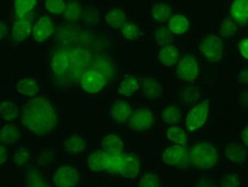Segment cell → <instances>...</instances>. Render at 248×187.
Returning a JSON list of instances; mask_svg holds the SVG:
<instances>
[{
  "instance_id": "1",
  "label": "cell",
  "mask_w": 248,
  "mask_h": 187,
  "mask_svg": "<svg viewBox=\"0 0 248 187\" xmlns=\"http://www.w3.org/2000/svg\"><path fill=\"white\" fill-rule=\"evenodd\" d=\"M88 167L94 172L109 171L111 173L122 175L126 178H135L140 172L138 160L128 154H109L96 151L88 156Z\"/></svg>"
},
{
  "instance_id": "2",
  "label": "cell",
  "mask_w": 248,
  "mask_h": 187,
  "mask_svg": "<svg viewBox=\"0 0 248 187\" xmlns=\"http://www.w3.org/2000/svg\"><path fill=\"white\" fill-rule=\"evenodd\" d=\"M56 114L48 100L39 98L23 107L22 123L36 135H47L56 125Z\"/></svg>"
},
{
  "instance_id": "3",
  "label": "cell",
  "mask_w": 248,
  "mask_h": 187,
  "mask_svg": "<svg viewBox=\"0 0 248 187\" xmlns=\"http://www.w3.org/2000/svg\"><path fill=\"white\" fill-rule=\"evenodd\" d=\"M190 161L192 166L200 169H209L217 163V152L214 146L207 142L197 144L190 152Z\"/></svg>"
},
{
  "instance_id": "4",
  "label": "cell",
  "mask_w": 248,
  "mask_h": 187,
  "mask_svg": "<svg viewBox=\"0 0 248 187\" xmlns=\"http://www.w3.org/2000/svg\"><path fill=\"white\" fill-rule=\"evenodd\" d=\"M209 112V103L207 101L200 102L198 106L191 109V112L187 114L186 126L187 131H195V130L202 128L205 124L207 115Z\"/></svg>"
},
{
  "instance_id": "5",
  "label": "cell",
  "mask_w": 248,
  "mask_h": 187,
  "mask_svg": "<svg viewBox=\"0 0 248 187\" xmlns=\"http://www.w3.org/2000/svg\"><path fill=\"white\" fill-rule=\"evenodd\" d=\"M78 171L75 168L64 166L59 168L54 175V182L57 187H75L79 183Z\"/></svg>"
},
{
  "instance_id": "6",
  "label": "cell",
  "mask_w": 248,
  "mask_h": 187,
  "mask_svg": "<svg viewBox=\"0 0 248 187\" xmlns=\"http://www.w3.org/2000/svg\"><path fill=\"white\" fill-rule=\"evenodd\" d=\"M200 51L209 61H217L222 58V42L216 36H207L200 44Z\"/></svg>"
},
{
  "instance_id": "7",
  "label": "cell",
  "mask_w": 248,
  "mask_h": 187,
  "mask_svg": "<svg viewBox=\"0 0 248 187\" xmlns=\"http://www.w3.org/2000/svg\"><path fill=\"white\" fill-rule=\"evenodd\" d=\"M177 76L186 82H192L198 75V65L195 58L190 55L183 56L176 68Z\"/></svg>"
},
{
  "instance_id": "8",
  "label": "cell",
  "mask_w": 248,
  "mask_h": 187,
  "mask_svg": "<svg viewBox=\"0 0 248 187\" xmlns=\"http://www.w3.org/2000/svg\"><path fill=\"white\" fill-rule=\"evenodd\" d=\"M104 85V78L95 70L86 71L81 77V86L88 93H97Z\"/></svg>"
},
{
  "instance_id": "9",
  "label": "cell",
  "mask_w": 248,
  "mask_h": 187,
  "mask_svg": "<svg viewBox=\"0 0 248 187\" xmlns=\"http://www.w3.org/2000/svg\"><path fill=\"white\" fill-rule=\"evenodd\" d=\"M154 124L155 115L148 109H138L130 116V128L134 130H145Z\"/></svg>"
},
{
  "instance_id": "10",
  "label": "cell",
  "mask_w": 248,
  "mask_h": 187,
  "mask_svg": "<svg viewBox=\"0 0 248 187\" xmlns=\"http://www.w3.org/2000/svg\"><path fill=\"white\" fill-rule=\"evenodd\" d=\"M70 66H71V58L68 55V53L60 51L53 55L52 61H50V67L54 74L62 76L68 72Z\"/></svg>"
},
{
  "instance_id": "11",
  "label": "cell",
  "mask_w": 248,
  "mask_h": 187,
  "mask_svg": "<svg viewBox=\"0 0 248 187\" xmlns=\"http://www.w3.org/2000/svg\"><path fill=\"white\" fill-rule=\"evenodd\" d=\"M54 31L53 22L48 17H40L33 28V37L38 43H43Z\"/></svg>"
},
{
  "instance_id": "12",
  "label": "cell",
  "mask_w": 248,
  "mask_h": 187,
  "mask_svg": "<svg viewBox=\"0 0 248 187\" xmlns=\"http://www.w3.org/2000/svg\"><path fill=\"white\" fill-rule=\"evenodd\" d=\"M186 148L182 146H170L164 152V162L168 166H177V164L182 163L186 158Z\"/></svg>"
},
{
  "instance_id": "13",
  "label": "cell",
  "mask_w": 248,
  "mask_h": 187,
  "mask_svg": "<svg viewBox=\"0 0 248 187\" xmlns=\"http://www.w3.org/2000/svg\"><path fill=\"white\" fill-rule=\"evenodd\" d=\"M101 145L106 153L114 154V155L123 154L124 141L118 137V136H114V135L107 136V137L102 139Z\"/></svg>"
},
{
  "instance_id": "14",
  "label": "cell",
  "mask_w": 248,
  "mask_h": 187,
  "mask_svg": "<svg viewBox=\"0 0 248 187\" xmlns=\"http://www.w3.org/2000/svg\"><path fill=\"white\" fill-rule=\"evenodd\" d=\"M230 14L234 21H248V0H237V1L232 2Z\"/></svg>"
},
{
  "instance_id": "15",
  "label": "cell",
  "mask_w": 248,
  "mask_h": 187,
  "mask_svg": "<svg viewBox=\"0 0 248 187\" xmlns=\"http://www.w3.org/2000/svg\"><path fill=\"white\" fill-rule=\"evenodd\" d=\"M179 50L173 45H165L159 52V60L165 66H173L179 60Z\"/></svg>"
},
{
  "instance_id": "16",
  "label": "cell",
  "mask_w": 248,
  "mask_h": 187,
  "mask_svg": "<svg viewBox=\"0 0 248 187\" xmlns=\"http://www.w3.org/2000/svg\"><path fill=\"white\" fill-rule=\"evenodd\" d=\"M190 22L186 17L183 15H174L170 18L168 21V29L170 30V33L181 34H184L189 29Z\"/></svg>"
},
{
  "instance_id": "17",
  "label": "cell",
  "mask_w": 248,
  "mask_h": 187,
  "mask_svg": "<svg viewBox=\"0 0 248 187\" xmlns=\"http://www.w3.org/2000/svg\"><path fill=\"white\" fill-rule=\"evenodd\" d=\"M85 141L79 136H71L64 144V152L69 155H78L85 151Z\"/></svg>"
},
{
  "instance_id": "18",
  "label": "cell",
  "mask_w": 248,
  "mask_h": 187,
  "mask_svg": "<svg viewBox=\"0 0 248 187\" xmlns=\"http://www.w3.org/2000/svg\"><path fill=\"white\" fill-rule=\"evenodd\" d=\"M130 106L125 101H117L113 103L112 108H111V115H112L113 119L118 122H124L130 116Z\"/></svg>"
},
{
  "instance_id": "19",
  "label": "cell",
  "mask_w": 248,
  "mask_h": 187,
  "mask_svg": "<svg viewBox=\"0 0 248 187\" xmlns=\"http://www.w3.org/2000/svg\"><path fill=\"white\" fill-rule=\"evenodd\" d=\"M107 23L110 25V27L116 28H124L126 25V14L124 13L122 9L119 8H113L107 14Z\"/></svg>"
},
{
  "instance_id": "20",
  "label": "cell",
  "mask_w": 248,
  "mask_h": 187,
  "mask_svg": "<svg viewBox=\"0 0 248 187\" xmlns=\"http://www.w3.org/2000/svg\"><path fill=\"white\" fill-rule=\"evenodd\" d=\"M225 154L229 160L233 163H240L246 158V151L243 146L238 144H230L225 148Z\"/></svg>"
},
{
  "instance_id": "21",
  "label": "cell",
  "mask_w": 248,
  "mask_h": 187,
  "mask_svg": "<svg viewBox=\"0 0 248 187\" xmlns=\"http://www.w3.org/2000/svg\"><path fill=\"white\" fill-rule=\"evenodd\" d=\"M30 34L31 24L28 21H18L12 28V36L17 42L25 39Z\"/></svg>"
},
{
  "instance_id": "22",
  "label": "cell",
  "mask_w": 248,
  "mask_h": 187,
  "mask_svg": "<svg viewBox=\"0 0 248 187\" xmlns=\"http://www.w3.org/2000/svg\"><path fill=\"white\" fill-rule=\"evenodd\" d=\"M16 88L21 94H23V96H27V97L36 96L38 93V90H39L38 84L30 78H23L21 79V81H18Z\"/></svg>"
},
{
  "instance_id": "23",
  "label": "cell",
  "mask_w": 248,
  "mask_h": 187,
  "mask_svg": "<svg viewBox=\"0 0 248 187\" xmlns=\"http://www.w3.org/2000/svg\"><path fill=\"white\" fill-rule=\"evenodd\" d=\"M152 17L155 21L158 22H164L170 18L171 14V8L165 2H158L155 4L151 9Z\"/></svg>"
},
{
  "instance_id": "24",
  "label": "cell",
  "mask_w": 248,
  "mask_h": 187,
  "mask_svg": "<svg viewBox=\"0 0 248 187\" xmlns=\"http://www.w3.org/2000/svg\"><path fill=\"white\" fill-rule=\"evenodd\" d=\"M21 137V133L16 128L6 125L1 130V142L4 144H15Z\"/></svg>"
},
{
  "instance_id": "25",
  "label": "cell",
  "mask_w": 248,
  "mask_h": 187,
  "mask_svg": "<svg viewBox=\"0 0 248 187\" xmlns=\"http://www.w3.org/2000/svg\"><path fill=\"white\" fill-rule=\"evenodd\" d=\"M167 138L170 139L171 142H174V144L179 146L186 144L187 141L186 133L181 128H177V126H171V128L167 130Z\"/></svg>"
},
{
  "instance_id": "26",
  "label": "cell",
  "mask_w": 248,
  "mask_h": 187,
  "mask_svg": "<svg viewBox=\"0 0 248 187\" xmlns=\"http://www.w3.org/2000/svg\"><path fill=\"white\" fill-rule=\"evenodd\" d=\"M144 92L145 96L149 99H157V98L163 93V87L155 79H147L144 83Z\"/></svg>"
},
{
  "instance_id": "27",
  "label": "cell",
  "mask_w": 248,
  "mask_h": 187,
  "mask_svg": "<svg viewBox=\"0 0 248 187\" xmlns=\"http://www.w3.org/2000/svg\"><path fill=\"white\" fill-rule=\"evenodd\" d=\"M0 112H1V117L5 121H14L18 115L17 106L14 102H9V101H4L1 103Z\"/></svg>"
},
{
  "instance_id": "28",
  "label": "cell",
  "mask_w": 248,
  "mask_h": 187,
  "mask_svg": "<svg viewBox=\"0 0 248 187\" xmlns=\"http://www.w3.org/2000/svg\"><path fill=\"white\" fill-rule=\"evenodd\" d=\"M37 4L36 0H16L14 2V9L17 17H23L28 12L36 7Z\"/></svg>"
},
{
  "instance_id": "29",
  "label": "cell",
  "mask_w": 248,
  "mask_h": 187,
  "mask_svg": "<svg viewBox=\"0 0 248 187\" xmlns=\"http://www.w3.org/2000/svg\"><path fill=\"white\" fill-rule=\"evenodd\" d=\"M138 88H139L138 82H136V79L133 77L125 78L119 85V92L123 94V96H126V97L132 96L134 92H136Z\"/></svg>"
},
{
  "instance_id": "30",
  "label": "cell",
  "mask_w": 248,
  "mask_h": 187,
  "mask_svg": "<svg viewBox=\"0 0 248 187\" xmlns=\"http://www.w3.org/2000/svg\"><path fill=\"white\" fill-rule=\"evenodd\" d=\"M181 110L176 106H170L163 112V119L167 124H175L180 121Z\"/></svg>"
},
{
  "instance_id": "31",
  "label": "cell",
  "mask_w": 248,
  "mask_h": 187,
  "mask_svg": "<svg viewBox=\"0 0 248 187\" xmlns=\"http://www.w3.org/2000/svg\"><path fill=\"white\" fill-rule=\"evenodd\" d=\"M237 31V25L231 18H224L221 25V34L223 37H232Z\"/></svg>"
},
{
  "instance_id": "32",
  "label": "cell",
  "mask_w": 248,
  "mask_h": 187,
  "mask_svg": "<svg viewBox=\"0 0 248 187\" xmlns=\"http://www.w3.org/2000/svg\"><path fill=\"white\" fill-rule=\"evenodd\" d=\"M29 160H30V153H29L28 150L25 148H21L15 152L14 154V163L18 167H24L29 163Z\"/></svg>"
},
{
  "instance_id": "33",
  "label": "cell",
  "mask_w": 248,
  "mask_h": 187,
  "mask_svg": "<svg viewBox=\"0 0 248 187\" xmlns=\"http://www.w3.org/2000/svg\"><path fill=\"white\" fill-rule=\"evenodd\" d=\"M240 177L237 173H228L221 180V187H239Z\"/></svg>"
},
{
  "instance_id": "34",
  "label": "cell",
  "mask_w": 248,
  "mask_h": 187,
  "mask_svg": "<svg viewBox=\"0 0 248 187\" xmlns=\"http://www.w3.org/2000/svg\"><path fill=\"white\" fill-rule=\"evenodd\" d=\"M29 187H48L44 177L38 172H31L28 176Z\"/></svg>"
},
{
  "instance_id": "35",
  "label": "cell",
  "mask_w": 248,
  "mask_h": 187,
  "mask_svg": "<svg viewBox=\"0 0 248 187\" xmlns=\"http://www.w3.org/2000/svg\"><path fill=\"white\" fill-rule=\"evenodd\" d=\"M45 5L46 8L54 14H61L65 9V2L62 0H47Z\"/></svg>"
},
{
  "instance_id": "36",
  "label": "cell",
  "mask_w": 248,
  "mask_h": 187,
  "mask_svg": "<svg viewBox=\"0 0 248 187\" xmlns=\"http://www.w3.org/2000/svg\"><path fill=\"white\" fill-rule=\"evenodd\" d=\"M155 39H157L158 44H160V45L168 44L171 40L170 30L167 29V28H159V29L155 31Z\"/></svg>"
},
{
  "instance_id": "37",
  "label": "cell",
  "mask_w": 248,
  "mask_h": 187,
  "mask_svg": "<svg viewBox=\"0 0 248 187\" xmlns=\"http://www.w3.org/2000/svg\"><path fill=\"white\" fill-rule=\"evenodd\" d=\"M139 187H160V183L155 175H145L140 180Z\"/></svg>"
},
{
  "instance_id": "38",
  "label": "cell",
  "mask_w": 248,
  "mask_h": 187,
  "mask_svg": "<svg viewBox=\"0 0 248 187\" xmlns=\"http://www.w3.org/2000/svg\"><path fill=\"white\" fill-rule=\"evenodd\" d=\"M138 28L134 24H126L125 27L123 28V36L127 38V39H135L138 37Z\"/></svg>"
},
{
  "instance_id": "39",
  "label": "cell",
  "mask_w": 248,
  "mask_h": 187,
  "mask_svg": "<svg viewBox=\"0 0 248 187\" xmlns=\"http://www.w3.org/2000/svg\"><path fill=\"white\" fill-rule=\"evenodd\" d=\"M197 98H198V92L195 88H190V90L184 92L183 94V99L186 100V102H192Z\"/></svg>"
},
{
  "instance_id": "40",
  "label": "cell",
  "mask_w": 248,
  "mask_h": 187,
  "mask_svg": "<svg viewBox=\"0 0 248 187\" xmlns=\"http://www.w3.org/2000/svg\"><path fill=\"white\" fill-rule=\"evenodd\" d=\"M239 51H240L241 55H243L245 59L248 60V38L241 40L239 44Z\"/></svg>"
},
{
  "instance_id": "41",
  "label": "cell",
  "mask_w": 248,
  "mask_h": 187,
  "mask_svg": "<svg viewBox=\"0 0 248 187\" xmlns=\"http://www.w3.org/2000/svg\"><path fill=\"white\" fill-rule=\"evenodd\" d=\"M65 14L68 17H78L79 9L76 5H70L69 8L66 9Z\"/></svg>"
},
{
  "instance_id": "42",
  "label": "cell",
  "mask_w": 248,
  "mask_h": 187,
  "mask_svg": "<svg viewBox=\"0 0 248 187\" xmlns=\"http://www.w3.org/2000/svg\"><path fill=\"white\" fill-rule=\"evenodd\" d=\"M7 150H6L5 145H1V161H0L1 164H4L7 161Z\"/></svg>"
},
{
  "instance_id": "43",
  "label": "cell",
  "mask_w": 248,
  "mask_h": 187,
  "mask_svg": "<svg viewBox=\"0 0 248 187\" xmlns=\"http://www.w3.org/2000/svg\"><path fill=\"white\" fill-rule=\"evenodd\" d=\"M238 79H239L240 82H245V83H248V70L241 71L239 76H238Z\"/></svg>"
},
{
  "instance_id": "44",
  "label": "cell",
  "mask_w": 248,
  "mask_h": 187,
  "mask_svg": "<svg viewBox=\"0 0 248 187\" xmlns=\"http://www.w3.org/2000/svg\"><path fill=\"white\" fill-rule=\"evenodd\" d=\"M241 139H243L244 144L248 147V126L246 129H244V131L241 132Z\"/></svg>"
},
{
  "instance_id": "45",
  "label": "cell",
  "mask_w": 248,
  "mask_h": 187,
  "mask_svg": "<svg viewBox=\"0 0 248 187\" xmlns=\"http://www.w3.org/2000/svg\"><path fill=\"white\" fill-rule=\"evenodd\" d=\"M5 34H7V29H5V22H1V38L5 37Z\"/></svg>"
}]
</instances>
